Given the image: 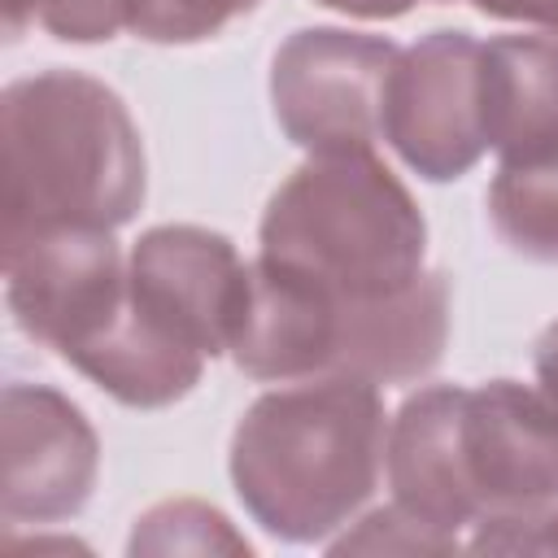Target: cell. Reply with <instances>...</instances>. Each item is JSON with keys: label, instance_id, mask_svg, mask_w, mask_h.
<instances>
[{"label": "cell", "instance_id": "obj_1", "mask_svg": "<svg viewBox=\"0 0 558 558\" xmlns=\"http://www.w3.org/2000/svg\"><path fill=\"white\" fill-rule=\"evenodd\" d=\"M388 453L379 384L318 375L262 392L235 423L227 471L244 514L283 545H323L375 497Z\"/></svg>", "mask_w": 558, "mask_h": 558}, {"label": "cell", "instance_id": "obj_2", "mask_svg": "<svg viewBox=\"0 0 558 558\" xmlns=\"http://www.w3.org/2000/svg\"><path fill=\"white\" fill-rule=\"evenodd\" d=\"M4 244L118 231L148 196L144 140L122 96L83 70L22 74L0 96Z\"/></svg>", "mask_w": 558, "mask_h": 558}, {"label": "cell", "instance_id": "obj_3", "mask_svg": "<svg viewBox=\"0 0 558 558\" xmlns=\"http://www.w3.org/2000/svg\"><path fill=\"white\" fill-rule=\"evenodd\" d=\"M257 262L340 301H379L423 279L427 222L371 148L310 157L266 201Z\"/></svg>", "mask_w": 558, "mask_h": 558}, {"label": "cell", "instance_id": "obj_4", "mask_svg": "<svg viewBox=\"0 0 558 558\" xmlns=\"http://www.w3.org/2000/svg\"><path fill=\"white\" fill-rule=\"evenodd\" d=\"M397 44L344 26H301L270 61L279 131L310 157L366 153L384 135V92Z\"/></svg>", "mask_w": 558, "mask_h": 558}, {"label": "cell", "instance_id": "obj_5", "mask_svg": "<svg viewBox=\"0 0 558 558\" xmlns=\"http://www.w3.org/2000/svg\"><path fill=\"white\" fill-rule=\"evenodd\" d=\"M384 140L427 183H453L488 153L480 109V39L440 26L397 52L384 92Z\"/></svg>", "mask_w": 558, "mask_h": 558}, {"label": "cell", "instance_id": "obj_6", "mask_svg": "<svg viewBox=\"0 0 558 558\" xmlns=\"http://www.w3.org/2000/svg\"><path fill=\"white\" fill-rule=\"evenodd\" d=\"M126 283L140 314L161 331L205 357L231 353L248 296V262L222 231L196 222L148 227L131 244Z\"/></svg>", "mask_w": 558, "mask_h": 558}, {"label": "cell", "instance_id": "obj_7", "mask_svg": "<svg viewBox=\"0 0 558 558\" xmlns=\"http://www.w3.org/2000/svg\"><path fill=\"white\" fill-rule=\"evenodd\" d=\"M126 296L113 231H48L4 244V301L22 336L61 362L87 344Z\"/></svg>", "mask_w": 558, "mask_h": 558}, {"label": "cell", "instance_id": "obj_8", "mask_svg": "<svg viewBox=\"0 0 558 558\" xmlns=\"http://www.w3.org/2000/svg\"><path fill=\"white\" fill-rule=\"evenodd\" d=\"M458 449L480 523L558 506V405L541 388L519 379L466 388Z\"/></svg>", "mask_w": 558, "mask_h": 558}, {"label": "cell", "instance_id": "obj_9", "mask_svg": "<svg viewBox=\"0 0 558 558\" xmlns=\"http://www.w3.org/2000/svg\"><path fill=\"white\" fill-rule=\"evenodd\" d=\"M4 523H65L83 514L100 480V436L87 414L48 384H9L0 401Z\"/></svg>", "mask_w": 558, "mask_h": 558}, {"label": "cell", "instance_id": "obj_10", "mask_svg": "<svg viewBox=\"0 0 558 558\" xmlns=\"http://www.w3.org/2000/svg\"><path fill=\"white\" fill-rule=\"evenodd\" d=\"M462 397L466 388L458 384H427L410 392L401 410L388 418L384 471L392 501L445 536H458L462 527L480 523L458 449Z\"/></svg>", "mask_w": 558, "mask_h": 558}, {"label": "cell", "instance_id": "obj_11", "mask_svg": "<svg viewBox=\"0 0 558 558\" xmlns=\"http://www.w3.org/2000/svg\"><path fill=\"white\" fill-rule=\"evenodd\" d=\"M480 109L488 148L501 161H532L558 148V39L497 35L480 44Z\"/></svg>", "mask_w": 558, "mask_h": 558}, {"label": "cell", "instance_id": "obj_12", "mask_svg": "<svg viewBox=\"0 0 558 558\" xmlns=\"http://www.w3.org/2000/svg\"><path fill=\"white\" fill-rule=\"evenodd\" d=\"M484 201L488 222L510 253L558 266V148L532 161H501Z\"/></svg>", "mask_w": 558, "mask_h": 558}, {"label": "cell", "instance_id": "obj_13", "mask_svg": "<svg viewBox=\"0 0 558 558\" xmlns=\"http://www.w3.org/2000/svg\"><path fill=\"white\" fill-rule=\"evenodd\" d=\"M126 554H253V545L231 527V519L205 501L179 497L144 510L131 527Z\"/></svg>", "mask_w": 558, "mask_h": 558}, {"label": "cell", "instance_id": "obj_14", "mask_svg": "<svg viewBox=\"0 0 558 558\" xmlns=\"http://www.w3.org/2000/svg\"><path fill=\"white\" fill-rule=\"evenodd\" d=\"M257 4L262 0H122L126 31L144 44H166V48L214 39Z\"/></svg>", "mask_w": 558, "mask_h": 558}, {"label": "cell", "instance_id": "obj_15", "mask_svg": "<svg viewBox=\"0 0 558 558\" xmlns=\"http://www.w3.org/2000/svg\"><path fill=\"white\" fill-rule=\"evenodd\" d=\"M458 545H462L458 536H445V532L418 523L397 501L384 510H371L366 519H357L353 532L327 541L331 554H449Z\"/></svg>", "mask_w": 558, "mask_h": 558}, {"label": "cell", "instance_id": "obj_16", "mask_svg": "<svg viewBox=\"0 0 558 558\" xmlns=\"http://www.w3.org/2000/svg\"><path fill=\"white\" fill-rule=\"evenodd\" d=\"M39 22L61 44H109L126 26L122 0H31L26 26Z\"/></svg>", "mask_w": 558, "mask_h": 558}, {"label": "cell", "instance_id": "obj_17", "mask_svg": "<svg viewBox=\"0 0 558 558\" xmlns=\"http://www.w3.org/2000/svg\"><path fill=\"white\" fill-rule=\"evenodd\" d=\"M471 549L497 554H558V506L527 510V514H497L475 523Z\"/></svg>", "mask_w": 558, "mask_h": 558}, {"label": "cell", "instance_id": "obj_18", "mask_svg": "<svg viewBox=\"0 0 558 558\" xmlns=\"http://www.w3.org/2000/svg\"><path fill=\"white\" fill-rule=\"evenodd\" d=\"M484 17L497 22H523V26H541L549 35H558V0H471Z\"/></svg>", "mask_w": 558, "mask_h": 558}, {"label": "cell", "instance_id": "obj_19", "mask_svg": "<svg viewBox=\"0 0 558 558\" xmlns=\"http://www.w3.org/2000/svg\"><path fill=\"white\" fill-rule=\"evenodd\" d=\"M532 371H536V388L558 405V318L536 336V344H532Z\"/></svg>", "mask_w": 558, "mask_h": 558}, {"label": "cell", "instance_id": "obj_20", "mask_svg": "<svg viewBox=\"0 0 558 558\" xmlns=\"http://www.w3.org/2000/svg\"><path fill=\"white\" fill-rule=\"evenodd\" d=\"M314 4L344 13V17H362V22H392V17H405L423 0H314Z\"/></svg>", "mask_w": 558, "mask_h": 558}, {"label": "cell", "instance_id": "obj_21", "mask_svg": "<svg viewBox=\"0 0 558 558\" xmlns=\"http://www.w3.org/2000/svg\"><path fill=\"white\" fill-rule=\"evenodd\" d=\"M26 4L31 0H4V26H9V35H22L26 31Z\"/></svg>", "mask_w": 558, "mask_h": 558}]
</instances>
